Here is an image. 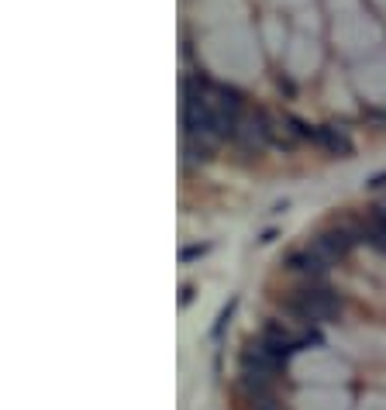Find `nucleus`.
Returning <instances> with one entry per match:
<instances>
[{"instance_id":"nucleus-3","label":"nucleus","mask_w":386,"mask_h":410,"mask_svg":"<svg viewBox=\"0 0 386 410\" xmlns=\"http://www.w3.org/2000/svg\"><path fill=\"white\" fill-rule=\"evenodd\" d=\"M314 148H317L321 155H328V159H352V155H355V138H352V131H349L345 124L324 121V124H317V142H314Z\"/></svg>"},{"instance_id":"nucleus-2","label":"nucleus","mask_w":386,"mask_h":410,"mask_svg":"<svg viewBox=\"0 0 386 410\" xmlns=\"http://www.w3.org/2000/svg\"><path fill=\"white\" fill-rule=\"evenodd\" d=\"M307 245H310V252H314L321 262L338 266V262H345V259L355 252L359 238L352 234V228H349L342 217H331L324 228H317V231L307 238Z\"/></svg>"},{"instance_id":"nucleus-10","label":"nucleus","mask_w":386,"mask_h":410,"mask_svg":"<svg viewBox=\"0 0 386 410\" xmlns=\"http://www.w3.org/2000/svg\"><path fill=\"white\" fill-rule=\"evenodd\" d=\"M380 204H383V207H386V197H383V200H380Z\"/></svg>"},{"instance_id":"nucleus-8","label":"nucleus","mask_w":386,"mask_h":410,"mask_svg":"<svg viewBox=\"0 0 386 410\" xmlns=\"http://www.w3.org/2000/svg\"><path fill=\"white\" fill-rule=\"evenodd\" d=\"M366 190H369V194H380V190H386V169L373 173V176L366 180Z\"/></svg>"},{"instance_id":"nucleus-4","label":"nucleus","mask_w":386,"mask_h":410,"mask_svg":"<svg viewBox=\"0 0 386 410\" xmlns=\"http://www.w3.org/2000/svg\"><path fill=\"white\" fill-rule=\"evenodd\" d=\"M280 266L287 269L290 276H300L303 283H321V280L328 276V269H331L328 262H321V259L310 252V245H307V241H303V245H296V248H290Z\"/></svg>"},{"instance_id":"nucleus-7","label":"nucleus","mask_w":386,"mask_h":410,"mask_svg":"<svg viewBox=\"0 0 386 410\" xmlns=\"http://www.w3.org/2000/svg\"><path fill=\"white\" fill-rule=\"evenodd\" d=\"M193 297H196V283H183V287H180V300H176V304H180V310L190 307Z\"/></svg>"},{"instance_id":"nucleus-5","label":"nucleus","mask_w":386,"mask_h":410,"mask_svg":"<svg viewBox=\"0 0 386 410\" xmlns=\"http://www.w3.org/2000/svg\"><path fill=\"white\" fill-rule=\"evenodd\" d=\"M210 252H214V241H190V245H180L176 259H180V266H190V262L207 259Z\"/></svg>"},{"instance_id":"nucleus-6","label":"nucleus","mask_w":386,"mask_h":410,"mask_svg":"<svg viewBox=\"0 0 386 410\" xmlns=\"http://www.w3.org/2000/svg\"><path fill=\"white\" fill-rule=\"evenodd\" d=\"M235 310H238V297H231L221 314H217V321H214V327H210V338L217 341V338H224V331H228V324H231V317H235Z\"/></svg>"},{"instance_id":"nucleus-1","label":"nucleus","mask_w":386,"mask_h":410,"mask_svg":"<svg viewBox=\"0 0 386 410\" xmlns=\"http://www.w3.org/2000/svg\"><path fill=\"white\" fill-rule=\"evenodd\" d=\"M276 307L296 324H331V321H342L345 300L335 287L321 280V283H300L287 293H280Z\"/></svg>"},{"instance_id":"nucleus-9","label":"nucleus","mask_w":386,"mask_h":410,"mask_svg":"<svg viewBox=\"0 0 386 410\" xmlns=\"http://www.w3.org/2000/svg\"><path fill=\"white\" fill-rule=\"evenodd\" d=\"M276 238H280V228H266V231L255 238V245H262V248H266V245H273Z\"/></svg>"}]
</instances>
